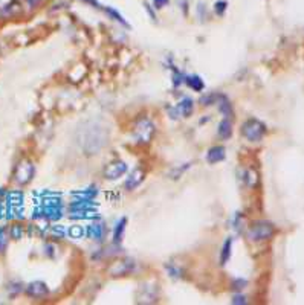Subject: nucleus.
Masks as SVG:
<instances>
[{
  "label": "nucleus",
  "instance_id": "nucleus-7",
  "mask_svg": "<svg viewBox=\"0 0 304 305\" xmlns=\"http://www.w3.org/2000/svg\"><path fill=\"white\" fill-rule=\"evenodd\" d=\"M28 293L32 296V297H43L46 293H47V288L43 282H32L29 287H28Z\"/></svg>",
  "mask_w": 304,
  "mask_h": 305
},
{
  "label": "nucleus",
  "instance_id": "nucleus-16",
  "mask_svg": "<svg viewBox=\"0 0 304 305\" xmlns=\"http://www.w3.org/2000/svg\"><path fill=\"white\" fill-rule=\"evenodd\" d=\"M41 2V0H28V5L29 7H35L37 4H40Z\"/></svg>",
  "mask_w": 304,
  "mask_h": 305
},
{
  "label": "nucleus",
  "instance_id": "nucleus-12",
  "mask_svg": "<svg viewBox=\"0 0 304 305\" xmlns=\"http://www.w3.org/2000/svg\"><path fill=\"white\" fill-rule=\"evenodd\" d=\"M126 218H123L118 224H116V229H115V235H113V238H115V243H119L121 240H123V234H124V229H126Z\"/></svg>",
  "mask_w": 304,
  "mask_h": 305
},
{
  "label": "nucleus",
  "instance_id": "nucleus-2",
  "mask_svg": "<svg viewBox=\"0 0 304 305\" xmlns=\"http://www.w3.org/2000/svg\"><path fill=\"white\" fill-rule=\"evenodd\" d=\"M265 133H266V127L259 119H248L241 125V134L249 142H259V140H262L263 136H265Z\"/></svg>",
  "mask_w": 304,
  "mask_h": 305
},
{
  "label": "nucleus",
  "instance_id": "nucleus-6",
  "mask_svg": "<svg viewBox=\"0 0 304 305\" xmlns=\"http://www.w3.org/2000/svg\"><path fill=\"white\" fill-rule=\"evenodd\" d=\"M142 179H144V173H142L139 168H136V170L130 174L129 180L126 182V188H127V189H133V188L139 186V183L142 182Z\"/></svg>",
  "mask_w": 304,
  "mask_h": 305
},
{
  "label": "nucleus",
  "instance_id": "nucleus-1",
  "mask_svg": "<svg viewBox=\"0 0 304 305\" xmlns=\"http://www.w3.org/2000/svg\"><path fill=\"white\" fill-rule=\"evenodd\" d=\"M274 232H275V227H274L272 223H269V221H257V223H254L249 227L248 238L251 241H257V243L259 241H266L274 235Z\"/></svg>",
  "mask_w": 304,
  "mask_h": 305
},
{
  "label": "nucleus",
  "instance_id": "nucleus-11",
  "mask_svg": "<svg viewBox=\"0 0 304 305\" xmlns=\"http://www.w3.org/2000/svg\"><path fill=\"white\" fill-rule=\"evenodd\" d=\"M231 246H232V241H231V240H226L225 244H223V249H222V257H220V263H222V264H226V261H228L229 257H231Z\"/></svg>",
  "mask_w": 304,
  "mask_h": 305
},
{
  "label": "nucleus",
  "instance_id": "nucleus-4",
  "mask_svg": "<svg viewBox=\"0 0 304 305\" xmlns=\"http://www.w3.org/2000/svg\"><path fill=\"white\" fill-rule=\"evenodd\" d=\"M225 159V148L222 145H217V146H213L208 155H207V161L210 164H219Z\"/></svg>",
  "mask_w": 304,
  "mask_h": 305
},
{
  "label": "nucleus",
  "instance_id": "nucleus-10",
  "mask_svg": "<svg viewBox=\"0 0 304 305\" xmlns=\"http://www.w3.org/2000/svg\"><path fill=\"white\" fill-rule=\"evenodd\" d=\"M187 84L191 87V89H194L196 92H200L202 89H204V80H200L197 75H193V77H188L187 78Z\"/></svg>",
  "mask_w": 304,
  "mask_h": 305
},
{
  "label": "nucleus",
  "instance_id": "nucleus-14",
  "mask_svg": "<svg viewBox=\"0 0 304 305\" xmlns=\"http://www.w3.org/2000/svg\"><path fill=\"white\" fill-rule=\"evenodd\" d=\"M226 8H228V4L223 2V0H219V2L214 5V11H216L219 16H223V13L226 11Z\"/></svg>",
  "mask_w": 304,
  "mask_h": 305
},
{
  "label": "nucleus",
  "instance_id": "nucleus-9",
  "mask_svg": "<svg viewBox=\"0 0 304 305\" xmlns=\"http://www.w3.org/2000/svg\"><path fill=\"white\" fill-rule=\"evenodd\" d=\"M177 110H179V113H180V115L188 116V115L193 112V101H191V99H188V98H185V99L182 101V103H179Z\"/></svg>",
  "mask_w": 304,
  "mask_h": 305
},
{
  "label": "nucleus",
  "instance_id": "nucleus-5",
  "mask_svg": "<svg viewBox=\"0 0 304 305\" xmlns=\"http://www.w3.org/2000/svg\"><path fill=\"white\" fill-rule=\"evenodd\" d=\"M126 170H127V167H126L123 162H118V164L110 165V167L106 170V176H107V179H116V177L123 176V174L126 173Z\"/></svg>",
  "mask_w": 304,
  "mask_h": 305
},
{
  "label": "nucleus",
  "instance_id": "nucleus-8",
  "mask_svg": "<svg viewBox=\"0 0 304 305\" xmlns=\"http://www.w3.org/2000/svg\"><path fill=\"white\" fill-rule=\"evenodd\" d=\"M217 134H219L222 139H229L231 134H232V122H231L229 119H223V121L219 124Z\"/></svg>",
  "mask_w": 304,
  "mask_h": 305
},
{
  "label": "nucleus",
  "instance_id": "nucleus-15",
  "mask_svg": "<svg viewBox=\"0 0 304 305\" xmlns=\"http://www.w3.org/2000/svg\"><path fill=\"white\" fill-rule=\"evenodd\" d=\"M168 2H170V0H153V5H155L158 10H161V8H164L165 5H168Z\"/></svg>",
  "mask_w": 304,
  "mask_h": 305
},
{
  "label": "nucleus",
  "instance_id": "nucleus-3",
  "mask_svg": "<svg viewBox=\"0 0 304 305\" xmlns=\"http://www.w3.org/2000/svg\"><path fill=\"white\" fill-rule=\"evenodd\" d=\"M32 173H34V167H32L29 162L19 164V167H17V174H16V180L20 182V183H26V182L31 180Z\"/></svg>",
  "mask_w": 304,
  "mask_h": 305
},
{
  "label": "nucleus",
  "instance_id": "nucleus-13",
  "mask_svg": "<svg viewBox=\"0 0 304 305\" xmlns=\"http://www.w3.org/2000/svg\"><path fill=\"white\" fill-rule=\"evenodd\" d=\"M106 13L113 19V20H116V22H119V23H123V25H126V20L123 19V16L119 14V13H116L113 8H106Z\"/></svg>",
  "mask_w": 304,
  "mask_h": 305
},
{
  "label": "nucleus",
  "instance_id": "nucleus-17",
  "mask_svg": "<svg viewBox=\"0 0 304 305\" xmlns=\"http://www.w3.org/2000/svg\"><path fill=\"white\" fill-rule=\"evenodd\" d=\"M83 2H87V4H92V5L98 7V4H96V0H83Z\"/></svg>",
  "mask_w": 304,
  "mask_h": 305
}]
</instances>
